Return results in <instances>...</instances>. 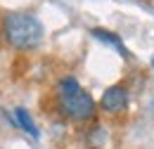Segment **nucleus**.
Listing matches in <instances>:
<instances>
[{
  "instance_id": "obj_1",
  "label": "nucleus",
  "mask_w": 154,
  "mask_h": 149,
  "mask_svg": "<svg viewBox=\"0 0 154 149\" xmlns=\"http://www.w3.org/2000/svg\"><path fill=\"white\" fill-rule=\"evenodd\" d=\"M55 99H57V111L62 118L85 126V123H95L97 114H100V104L95 97L83 90L74 76H64L59 78L55 85Z\"/></svg>"
},
{
  "instance_id": "obj_2",
  "label": "nucleus",
  "mask_w": 154,
  "mask_h": 149,
  "mask_svg": "<svg viewBox=\"0 0 154 149\" xmlns=\"http://www.w3.org/2000/svg\"><path fill=\"white\" fill-rule=\"evenodd\" d=\"M0 33L7 40L10 47L26 52V50H36L43 36H45V29L40 24V19L31 12H7L2 17V26H0Z\"/></svg>"
},
{
  "instance_id": "obj_3",
  "label": "nucleus",
  "mask_w": 154,
  "mask_h": 149,
  "mask_svg": "<svg viewBox=\"0 0 154 149\" xmlns=\"http://www.w3.org/2000/svg\"><path fill=\"white\" fill-rule=\"evenodd\" d=\"M100 111L107 114V116H121V114L128 111V104H131V90L123 85V83H114L109 85L102 97H100Z\"/></svg>"
},
{
  "instance_id": "obj_4",
  "label": "nucleus",
  "mask_w": 154,
  "mask_h": 149,
  "mask_svg": "<svg viewBox=\"0 0 154 149\" xmlns=\"http://www.w3.org/2000/svg\"><path fill=\"white\" fill-rule=\"evenodd\" d=\"M90 36L95 38V40H100V43H104V45H109V47H114L123 59H131V52H128V47L123 45V40H121L119 33L109 31V29H100V26H97V29H90Z\"/></svg>"
},
{
  "instance_id": "obj_5",
  "label": "nucleus",
  "mask_w": 154,
  "mask_h": 149,
  "mask_svg": "<svg viewBox=\"0 0 154 149\" xmlns=\"http://www.w3.org/2000/svg\"><path fill=\"white\" fill-rule=\"evenodd\" d=\"M12 116H14V126H17L21 132H26V135L33 137V140H40V130H38L33 116H31V111H29L26 107H17V109L12 111Z\"/></svg>"
},
{
  "instance_id": "obj_6",
  "label": "nucleus",
  "mask_w": 154,
  "mask_h": 149,
  "mask_svg": "<svg viewBox=\"0 0 154 149\" xmlns=\"http://www.w3.org/2000/svg\"><path fill=\"white\" fill-rule=\"evenodd\" d=\"M85 144H88V149H102L107 144V128L100 123H93L85 130Z\"/></svg>"
},
{
  "instance_id": "obj_7",
  "label": "nucleus",
  "mask_w": 154,
  "mask_h": 149,
  "mask_svg": "<svg viewBox=\"0 0 154 149\" xmlns=\"http://www.w3.org/2000/svg\"><path fill=\"white\" fill-rule=\"evenodd\" d=\"M152 69H154V55H152Z\"/></svg>"
},
{
  "instance_id": "obj_8",
  "label": "nucleus",
  "mask_w": 154,
  "mask_h": 149,
  "mask_svg": "<svg viewBox=\"0 0 154 149\" xmlns=\"http://www.w3.org/2000/svg\"><path fill=\"white\" fill-rule=\"evenodd\" d=\"M0 36H2V33H0Z\"/></svg>"
}]
</instances>
